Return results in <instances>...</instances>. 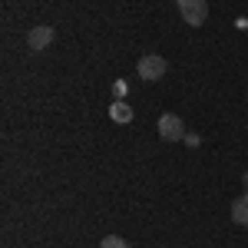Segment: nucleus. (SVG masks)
<instances>
[{"label":"nucleus","instance_id":"nucleus-9","mask_svg":"<svg viewBox=\"0 0 248 248\" xmlns=\"http://www.w3.org/2000/svg\"><path fill=\"white\" fill-rule=\"evenodd\" d=\"M242 182H245V192H248V169H245V175H242Z\"/></svg>","mask_w":248,"mask_h":248},{"label":"nucleus","instance_id":"nucleus-3","mask_svg":"<svg viewBox=\"0 0 248 248\" xmlns=\"http://www.w3.org/2000/svg\"><path fill=\"white\" fill-rule=\"evenodd\" d=\"M179 14L189 27H202L209 20V3L205 0H179Z\"/></svg>","mask_w":248,"mask_h":248},{"label":"nucleus","instance_id":"nucleus-7","mask_svg":"<svg viewBox=\"0 0 248 248\" xmlns=\"http://www.w3.org/2000/svg\"><path fill=\"white\" fill-rule=\"evenodd\" d=\"M99 248H129V242H126L123 235H106V238L99 242Z\"/></svg>","mask_w":248,"mask_h":248},{"label":"nucleus","instance_id":"nucleus-5","mask_svg":"<svg viewBox=\"0 0 248 248\" xmlns=\"http://www.w3.org/2000/svg\"><path fill=\"white\" fill-rule=\"evenodd\" d=\"M232 222L242 225V229H248V192H245V195H238V199L232 202Z\"/></svg>","mask_w":248,"mask_h":248},{"label":"nucleus","instance_id":"nucleus-4","mask_svg":"<svg viewBox=\"0 0 248 248\" xmlns=\"http://www.w3.org/2000/svg\"><path fill=\"white\" fill-rule=\"evenodd\" d=\"M53 27H33L30 33H27V46L33 50V53H40V50H46L50 43H53Z\"/></svg>","mask_w":248,"mask_h":248},{"label":"nucleus","instance_id":"nucleus-1","mask_svg":"<svg viewBox=\"0 0 248 248\" xmlns=\"http://www.w3.org/2000/svg\"><path fill=\"white\" fill-rule=\"evenodd\" d=\"M136 73L146 79V83H159V79L169 73V63H166V57H159V53H146V57L136 63Z\"/></svg>","mask_w":248,"mask_h":248},{"label":"nucleus","instance_id":"nucleus-6","mask_svg":"<svg viewBox=\"0 0 248 248\" xmlns=\"http://www.w3.org/2000/svg\"><path fill=\"white\" fill-rule=\"evenodd\" d=\"M109 119H113V123H119V126L133 123V106H129V103H123V99H116L113 106H109Z\"/></svg>","mask_w":248,"mask_h":248},{"label":"nucleus","instance_id":"nucleus-8","mask_svg":"<svg viewBox=\"0 0 248 248\" xmlns=\"http://www.w3.org/2000/svg\"><path fill=\"white\" fill-rule=\"evenodd\" d=\"M199 142H202V139H199V136H195V133H189V136H186V146H192V149H195Z\"/></svg>","mask_w":248,"mask_h":248},{"label":"nucleus","instance_id":"nucleus-2","mask_svg":"<svg viewBox=\"0 0 248 248\" xmlns=\"http://www.w3.org/2000/svg\"><path fill=\"white\" fill-rule=\"evenodd\" d=\"M155 129H159V136L166 139V142H179V139H186V123L179 119L175 113H162L159 116V123H155Z\"/></svg>","mask_w":248,"mask_h":248}]
</instances>
